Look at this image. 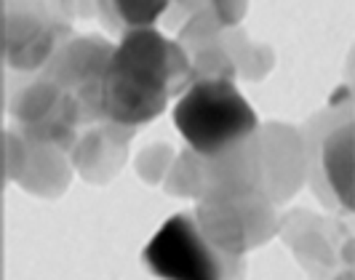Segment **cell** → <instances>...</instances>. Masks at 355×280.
<instances>
[{
    "label": "cell",
    "mask_w": 355,
    "mask_h": 280,
    "mask_svg": "<svg viewBox=\"0 0 355 280\" xmlns=\"http://www.w3.org/2000/svg\"><path fill=\"white\" fill-rule=\"evenodd\" d=\"M187 75L190 59L179 43L158 30H131L102 72V110L115 123L153 121Z\"/></svg>",
    "instance_id": "cell-1"
},
{
    "label": "cell",
    "mask_w": 355,
    "mask_h": 280,
    "mask_svg": "<svg viewBox=\"0 0 355 280\" xmlns=\"http://www.w3.org/2000/svg\"><path fill=\"white\" fill-rule=\"evenodd\" d=\"M174 125L196 152L216 155L249 137L257 112L230 80H200L182 94L174 107Z\"/></svg>",
    "instance_id": "cell-2"
},
{
    "label": "cell",
    "mask_w": 355,
    "mask_h": 280,
    "mask_svg": "<svg viewBox=\"0 0 355 280\" xmlns=\"http://www.w3.org/2000/svg\"><path fill=\"white\" fill-rule=\"evenodd\" d=\"M115 8H118V11H125L123 17L128 19L131 24H150V21L166 8V3H163V0H160V3H118Z\"/></svg>",
    "instance_id": "cell-5"
},
{
    "label": "cell",
    "mask_w": 355,
    "mask_h": 280,
    "mask_svg": "<svg viewBox=\"0 0 355 280\" xmlns=\"http://www.w3.org/2000/svg\"><path fill=\"white\" fill-rule=\"evenodd\" d=\"M323 163H326V176L337 193L339 203L353 211V123L334 131L326 139Z\"/></svg>",
    "instance_id": "cell-4"
},
{
    "label": "cell",
    "mask_w": 355,
    "mask_h": 280,
    "mask_svg": "<svg viewBox=\"0 0 355 280\" xmlns=\"http://www.w3.org/2000/svg\"><path fill=\"white\" fill-rule=\"evenodd\" d=\"M144 262L160 278L211 280L222 275V264L193 216L177 213L155 232L144 248Z\"/></svg>",
    "instance_id": "cell-3"
}]
</instances>
